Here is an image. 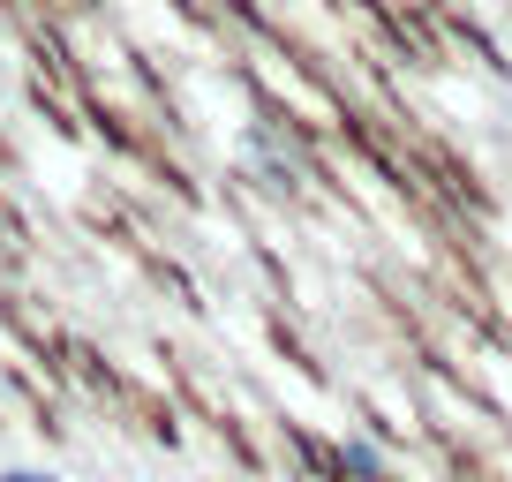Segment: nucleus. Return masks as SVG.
I'll return each instance as SVG.
<instances>
[{"label":"nucleus","instance_id":"f257e3e1","mask_svg":"<svg viewBox=\"0 0 512 482\" xmlns=\"http://www.w3.org/2000/svg\"><path fill=\"white\" fill-rule=\"evenodd\" d=\"M339 475L347 482H384V452L369 445V437H347V445H339Z\"/></svg>","mask_w":512,"mask_h":482},{"label":"nucleus","instance_id":"f03ea898","mask_svg":"<svg viewBox=\"0 0 512 482\" xmlns=\"http://www.w3.org/2000/svg\"><path fill=\"white\" fill-rule=\"evenodd\" d=\"M0 482H61L53 467H0Z\"/></svg>","mask_w":512,"mask_h":482}]
</instances>
